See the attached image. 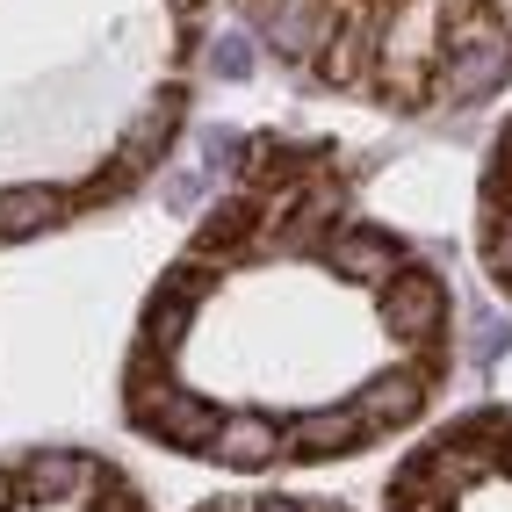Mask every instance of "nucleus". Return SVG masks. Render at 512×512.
I'll list each match as a JSON object with an SVG mask.
<instances>
[{"label":"nucleus","mask_w":512,"mask_h":512,"mask_svg":"<svg viewBox=\"0 0 512 512\" xmlns=\"http://www.w3.org/2000/svg\"><path fill=\"white\" fill-rule=\"evenodd\" d=\"M440 325H448V289H440V275H426V267H404V275L383 289V332L397 339H433Z\"/></svg>","instance_id":"1"},{"label":"nucleus","mask_w":512,"mask_h":512,"mask_svg":"<svg viewBox=\"0 0 512 512\" xmlns=\"http://www.w3.org/2000/svg\"><path fill=\"white\" fill-rule=\"evenodd\" d=\"M325 260H332V275H347L361 289H390L397 282V238L390 231H339L325 246Z\"/></svg>","instance_id":"2"},{"label":"nucleus","mask_w":512,"mask_h":512,"mask_svg":"<svg viewBox=\"0 0 512 512\" xmlns=\"http://www.w3.org/2000/svg\"><path fill=\"white\" fill-rule=\"evenodd\" d=\"M282 440L296 455H354L361 440H368V419L354 412V404H332V412H296L282 426Z\"/></svg>","instance_id":"3"},{"label":"nucleus","mask_w":512,"mask_h":512,"mask_svg":"<svg viewBox=\"0 0 512 512\" xmlns=\"http://www.w3.org/2000/svg\"><path fill=\"white\" fill-rule=\"evenodd\" d=\"M419 404H426V383H419L412 368H397V375H375V383L354 397V412L368 419V433H375V426L390 433V426H412V419H419Z\"/></svg>","instance_id":"4"},{"label":"nucleus","mask_w":512,"mask_h":512,"mask_svg":"<svg viewBox=\"0 0 512 512\" xmlns=\"http://www.w3.org/2000/svg\"><path fill=\"white\" fill-rule=\"evenodd\" d=\"M505 65H512V44L505 37H476V44H462L455 51V65H448V87L455 101H476V94H491L498 80H505Z\"/></svg>","instance_id":"5"},{"label":"nucleus","mask_w":512,"mask_h":512,"mask_svg":"<svg viewBox=\"0 0 512 512\" xmlns=\"http://www.w3.org/2000/svg\"><path fill=\"white\" fill-rule=\"evenodd\" d=\"M260 29H267L275 51H311L318 44V8H311V0H282V8L260 15Z\"/></svg>","instance_id":"6"},{"label":"nucleus","mask_w":512,"mask_h":512,"mask_svg":"<svg viewBox=\"0 0 512 512\" xmlns=\"http://www.w3.org/2000/svg\"><path fill=\"white\" fill-rule=\"evenodd\" d=\"M491 275L512 282V217H491Z\"/></svg>","instance_id":"7"},{"label":"nucleus","mask_w":512,"mask_h":512,"mask_svg":"<svg viewBox=\"0 0 512 512\" xmlns=\"http://www.w3.org/2000/svg\"><path fill=\"white\" fill-rule=\"evenodd\" d=\"M246 65H253L246 37H224V44H217V73H224V80H238V73H246Z\"/></svg>","instance_id":"8"},{"label":"nucleus","mask_w":512,"mask_h":512,"mask_svg":"<svg viewBox=\"0 0 512 512\" xmlns=\"http://www.w3.org/2000/svg\"><path fill=\"white\" fill-rule=\"evenodd\" d=\"M505 469H512V419H505Z\"/></svg>","instance_id":"9"}]
</instances>
